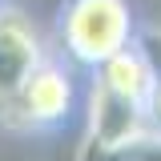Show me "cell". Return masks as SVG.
I'll list each match as a JSON object with an SVG mask.
<instances>
[{
  "mask_svg": "<svg viewBox=\"0 0 161 161\" xmlns=\"http://www.w3.org/2000/svg\"><path fill=\"white\" fill-rule=\"evenodd\" d=\"M64 44L85 64H105L125 53L133 32V12L125 0H73L64 8Z\"/></svg>",
  "mask_w": 161,
  "mask_h": 161,
  "instance_id": "cell-1",
  "label": "cell"
},
{
  "mask_svg": "<svg viewBox=\"0 0 161 161\" xmlns=\"http://www.w3.org/2000/svg\"><path fill=\"white\" fill-rule=\"evenodd\" d=\"M36 69H40V40L32 24L20 12L4 8L0 12V109L20 105V93Z\"/></svg>",
  "mask_w": 161,
  "mask_h": 161,
  "instance_id": "cell-2",
  "label": "cell"
},
{
  "mask_svg": "<svg viewBox=\"0 0 161 161\" xmlns=\"http://www.w3.org/2000/svg\"><path fill=\"white\" fill-rule=\"evenodd\" d=\"M137 137H141V101H129L97 80V93H93V145L97 149H125V145H137Z\"/></svg>",
  "mask_w": 161,
  "mask_h": 161,
  "instance_id": "cell-3",
  "label": "cell"
},
{
  "mask_svg": "<svg viewBox=\"0 0 161 161\" xmlns=\"http://www.w3.org/2000/svg\"><path fill=\"white\" fill-rule=\"evenodd\" d=\"M69 105H73V85L53 64H40L20 93V113H28V121H57L69 113Z\"/></svg>",
  "mask_w": 161,
  "mask_h": 161,
  "instance_id": "cell-4",
  "label": "cell"
},
{
  "mask_svg": "<svg viewBox=\"0 0 161 161\" xmlns=\"http://www.w3.org/2000/svg\"><path fill=\"white\" fill-rule=\"evenodd\" d=\"M101 85L113 89V93H121V97H129V101H141V105H145V101H153L157 77H153L149 60L141 57V53L125 48V53H117L113 60L101 64Z\"/></svg>",
  "mask_w": 161,
  "mask_h": 161,
  "instance_id": "cell-5",
  "label": "cell"
},
{
  "mask_svg": "<svg viewBox=\"0 0 161 161\" xmlns=\"http://www.w3.org/2000/svg\"><path fill=\"white\" fill-rule=\"evenodd\" d=\"M153 113H157V121H161V80H157V89H153Z\"/></svg>",
  "mask_w": 161,
  "mask_h": 161,
  "instance_id": "cell-6",
  "label": "cell"
}]
</instances>
